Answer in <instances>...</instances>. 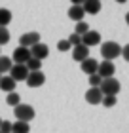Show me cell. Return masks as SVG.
<instances>
[{
  "instance_id": "cell-27",
  "label": "cell",
  "mask_w": 129,
  "mask_h": 133,
  "mask_svg": "<svg viewBox=\"0 0 129 133\" xmlns=\"http://www.w3.org/2000/svg\"><path fill=\"white\" fill-rule=\"evenodd\" d=\"M57 50L59 51H69V50H72V48L69 44V40H59L57 42Z\"/></svg>"
},
{
  "instance_id": "cell-34",
  "label": "cell",
  "mask_w": 129,
  "mask_h": 133,
  "mask_svg": "<svg viewBox=\"0 0 129 133\" xmlns=\"http://www.w3.org/2000/svg\"><path fill=\"white\" fill-rule=\"evenodd\" d=\"M0 78H2V76H0Z\"/></svg>"
},
{
  "instance_id": "cell-31",
  "label": "cell",
  "mask_w": 129,
  "mask_h": 133,
  "mask_svg": "<svg viewBox=\"0 0 129 133\" xmlns=\"http://www.w3.org/2000/svg\"><path fill=\"white\" fill-rule=\"evenodd\" d=\"M116 2H118V4H125L127 0H116Z\"/></svg>"
},
{
  "instance_id": "cell-17",
  "label": "cell",
  "mask_w": 129,
  "mask_h": 133,
  "mask_svg": "<svg viewBox=\"0 0 129 133\" xmlns=\"http://www.w3.org/2000/svg\"><path fill=\"white\" fill-rule=\"evenodd\" d=\"M10 21H11V11L8 8H0V27L8 29Z\"/></svg>"
},
{
  "instance_id": "cell-23",
  "label": "cell",
  "mask_w": 129,
  "mask_h": 133,
  "mask_svg": "<svg viewBox=\"0 0 129 133\" xmlns=\"http://www.w3.org/2000/svg\"><path fill=\"white\" fill-rule=\"evenodd\" d=\"M116 101H118V99H116L114 95H103V99H101V103H103V105L106 107V108L114 107V105H116Z\"/></svg>"
},
{
  "instance_id": "cell-11",
  "label": "cell",
  "mask_w": 129,
  "mask_h": 133,
  "mask_svg": "<svg viewBox=\"0 0 129 133\" xmlns=\"http://www.w3.org/2000/svg\"><path fill=\"white\" fill-rule=\"evenodd\" d=\"M82 72H85L87 76H91V74H95L97 72V66H99V61L97 59H93V57H87V59H84L82 61Z\"/></svg>"
},
{
  "instance_id": "cell-16",
  "label": "cell",
  "mask_w": 129,
  "mask_h": 133,
  "mask_svg": "<svg viewBox=\"0 0 129 133\" xmlns=\"http://www.w3.org/2000/svg\"><path fill=\"white\" fill-rule=\"evenodd\" d=\"M84 8L82 6H70V10H69V17L70 19H74L76 23L78 21H84Z\"/></svg>"
},
{
  "instance_id": "cell-32",
  "label": "cell",
  "mask_w": 129,
  "mask_h": 133,
  "mask_svg": "<svg viewBox=\"0 0 129 133\" xmlns=\"http://www.w3.org/2000/svg\"><path fill=\"white\" fill-rule=\"evenodd\" d=\"M0 124H2V118H0Z\"/></svg>"
},
{
  "instance_id": "cell-19",
  "label": "cell",
  "mask_w": 129,
  "mask_h": 133,
  "mask_svg": "<svg viewBox=\"0 0 129 133\" xmlns=\"http://www.w3.org/2000/svg\"><path fill=\"white\" fill-rule=\"evenodd\" d=\"M30 131V125L25 122H15L11 124V133H29Z\"/></svg>"
},
{
  "instance_id": "cell-4",
  "label": "cell",
  "mask_w": 129,
  "mask_h": 133,
  "mask_svg": "<svg viewBox=\"0 0 129 133\" xmlns=\"http://www.w3.org/2000/svg\"><path fill=\"white\" fill-rule=\"evenodd\" d=\"M8 76L17 84V82H21V80H27L29 70H27V66H25V65H13V66L10 69V74H8Z\"/></svg>"
},
{
  "instance_id": "cell-10",
  "label": "cell",
  "mask_w": 129,
  "mask_h": 133,
  "mask_svg": "<svg viewBox=\"0 0 129 133\" xmlns=\"http://www.w3.org/2000/svg\"><path fill=\"white\" fill-rule=\"evenodd\" d=\"M40 42V34L38 32H27V34H21L19 38V46L21 48H32L34 44Z\"/></svg>"
},
{
  "instance_id": "cell-18",
  "label": "cell",
  "mask_w": 129,
  "mask_h": 133,
  "mask_svg": "<svg viewBox=\"0 0 129 133\" xmlns=\"http://www.w3.org/2000/svg\"><path fill=\"white\" fill-rule=\"evenodd\" d=\"M11 66H13V63H11V59H10V57L0 55V76H4L6 72H10Z\"/></svg>"
},
{
  "instance_id": "cell-22",
  "label": "cell",
  "mask_w": 129,
  "mask_h": 133,
  "mask_svg": "<svg viewBox=\"0 0 129 133\" xmlns=\"http://www.w3.org/2000/svg\"><path fill=\"white\" fill-rule=\"evenodd\" d=\"M89 31V25L85 21H78L76 23V29H74V34H78V36H82V34H85Z\"/></svg>"
},
{
  "instance_id": "cell-33",
  "label": "cell",
  "mask_w": 129,
  "mask_h": 133,
  "mask_svg": "<svg viewBox=\"0 0 129 133\" xmlns=\"http://www.w3.org/2000/svg\"><path fill=\"white\" fill-rule=\"evenodd\" d=\"M99 2H101V0H99Z\"/></svg>"
},
{
  "instance_id": "cell-12",
  "label": "cell",
  "mask_w": 129,
  "mask_h": 133,
  "mask_svg": "<svg viewBox=\"0 0 129 133\" xmlns=\"http://www.w3.org/2000/svg\"><path fill=\"white\" fill-rule=\"evenodd\" d=\"M87 57H89V48H85L84 44L72 48V59H74V61L82 63L84 59H87Z\"/></svg>"
},
{
  "instance_id": "cell-1",
  "label": "cell",
  "mask_w": 129,
  "mask_h": 133,
  "mask_svg": "<svg viewBox=\"0 0 129 133\" xmlns=\"http://www.w3.org/2000/svg\"><path fill=\"white\" fill-rule=\"evenodd\" d=\"M120 53H121V46L118 44V42H104V44H101V55L104 61H110L112 63L116 57H120Z\"/></svg>"
},
{
  "instance_id": "cell-8",
  "label": "cell",
  "mask_w": 129,
  "mask_h": 133,
  "mask_svg": "<svg viewBox=\"0 0 129 133\" xmlns=\"http://www.w3.org/2000/svg\"><path fill=\"white\" fill-rule=\"evenodd\" d=\"M114 70H116V66H114V63H110V61H103V63H99V66H97V74H99L103 80L114 78Z\"/></svg>"
},
{
  "instance_id": "cell-21",
  "label": "cell",
  "mask_w": 129,
  "mask_h": 133,
  "mask_svg": "<svg viewBox=\"0 0 129 133\" xmlns=\"http://www.w3.org/2000/svg\"><path fill=\"white\" fill-rule=\"evenodd\" d=\"M25 66H27V70H29V72H36V70H40L42 61H38V59H34V57H30L29 61L25 63Z\"/></svg>"
},
{
  "instance_id": "cell-9",
  "label": "cell",
  "mask_w": 129,
  "mask_h": 133,
  "mask_svg": "<svg viewBox=\"0 0 129 133\" xmlns=\"http://www.w3.org/2000/svg\"><path fill=\"white\" fill-rule=\"evenodd\" d=\"M101 42V34L97 32V31H89L85 32V34H82V44L85 46V48H93V46H97Z\"/></svg>"
},
{
  "instance_id": "cell-2",
  "label": "cell",
  "mask_w": 129,
  "mask_h": 133,
  "mask_svg": "<svg viewBox=\"0 0 129 133\" xmlns=\"http://www.w3.org/2000/svg\"><path fill=\"white\" fill-rule=\"evenodd\" d=\"M13 112H15L17 122H25V124H29L30 120L34 118V108L30 107V105H23V103H19V105L13 108Z\"/></svg>"
},
{
  "instance_id": "cell-3",
  "label": "cell",
  "mask_w": 129,
  "mask_h": 133,
  "mask_svg": "<svg viewBox=\"0 0 129 133\" xmlns=\"http://www.w3.org/2000/svg\"><path fill=\"white\" fill-rule=\"evenodd\" d=\"M99 89H101V93H103V95H114V97H116V95L120 93L121 86H120V82L116 80V78H106V80H103V82H101Z\"/></svg>"
},
{
  "instance_id": "cell-6",
  "label": "cell",
  "mask_w": 129,
  "mask_h": 133,
  "mask_svg": "<svg viewBox=\"0 0 129 133\" xmlns=\"http://www.w3.org/2000/svg\"><path fill=\"white\" fill-rule=\"evenodd\" d=\"M27 86L29 88H40V86H44V82H46V74L42 70H36V72H29V76H27Z\"/></svg>"
},
{
  "instance_id": "cell-15",
  "label": "cell",
  "mask_w": 129,
  "mask_h": 133,
  "mask_svg": "<svg viewBox=\"0 0 129 133\" xmlns=\"http://www.w3.org/2000/svg\"><path fill=\"white\" fill-rule=\"evenodd\" d=\"M0 89H2V91H6V93L15 91V82L11 80V78H10L8 74H6V76L0 78Z\"/></svg>"
},
{
  "instance_id": "cell-30",
  "label": "cell",
  "mask_w": 129,
  "mask_h": 133,
  "mask_svg": "<svg viewBox=\"0 0 129 133\" xmlns=\"http://www.w3.org/2000/svg\"><path fill=\"white\" fill-rule=\"evenodd\" d=\"M70 2H72V6H82L85 0H70Z\"/></svg>"
},
{
  "instance_id": "cell-26",
  "label": "cell",
  "mask_w": 129,
  "mask_h": 133,
  "mask_svg": "<svg viewBox=\"0 0 129 133\" xmlns=\"http://www.w3.org/2000/svg\"><path fill=\"white\" fill-rule=\"evenodd\" d=\"M66 40H69L70 48H74V46H80V44H82V36H78V34H70V38H66Z\"/></svg>"
},
{
  "instance_id": "cell-14",
  "label": "cell",
  "mask_w": 129,
  "mask_h": 133,
  "mask_svg": "<svg viewBox=\"0 0 129 133\" xmlns=\"http://www.w3.org/2000/svg\"><path fill=\"white\" fill-rule=\"evenodd\" d=\"M84 8V14H89V15H95L101 11V2L99 0H85V2L82 4Z\"/></svg>"
},
{
  "instance_id": "cell-29",
  "label": "cell",
  "mask_w": 129,
  "mask_h": 133,
  "mask_svg": "<svg viewBox=\"0 0 129 133\" xmlns=\"http://www.w3.org/2000/svg\"><path fill=\"white\" fill-rule=\"evenodd\" d=\"M120 55H124L125 61H129V46H121V53Z\"/></svg>"
},
{
  "instance_id": "cell-20",
  "label": "cell",
  "mask_w": 129,
  "mask_h": 133,
  "mask_svg": "<svg viewBox=\"0 0 129 133\" xmlns=\"http://www.w3.org/2000/svg\"><path fill=\"white\" fill-rule=\"evenodd\" d=\"M6 103H8L10 107H13V108H15V107L21 103V95H19V93H15V91H11V93L6 95Z\"/></svg>"
},
{
  "instance_id": "cell-5",
  "label": "cell",
  "mask_w": 129,
  "mask_h": 133,
  "mask_svg": "<svg viewBox=\"0 0 129 133\" xmlns=\"http://www.w3.org/2000/svg\"><path fill=\"white\" fill-rule=\"evenodd\" d=\"M11 59V63L13 65H25L29 59H30V51H29V48H17V50L13 51V55L10 57Z\"/></svg>"
},
{
  "instance_id": "cell-7",
  "label": "cell",
  "mask_w": 129,
  "mask_h": 133,
  "mask_svg": "<svg viewBox=\"0 0 129 133\" xmlns=\"http://www.w3.org/2000/svg\"><path fill=\"white\" fill-rule=\"evenodd\" d=\"M29 51H30V57L38 59V61H42V59H46L47 55H50V48H47L46 44H42V42L34 44L32 48H29Z\"/></svg>"
},
{
  "instance_id": "cell-25",
  "label": "cell",
  "mask_w": 129,
  "mask_h": 133,
  "mask_svg": "<svg viewBox=\"0 0 129 133\" xmlns=\"http://www.w3.org/2000/svg\"><path fill=\"white\" fill-rule=\"evenodd\" d=\"M87 82H89V86H91V88H99V86H101V82H103V78L95 72V74H91V76H89V80H87Z\"/></svg>"
},
{
  "instance_id": "cell-28",
  "label": "cell",
  "mask_w": 129,
  "mask_h": 133,
  "mask_svg": "<svg viewBox=\"0 0 129 133\" xmlns=\"http://www.w3.org/2000/svg\"><path fill=\"white\" fill-rule=\"evenodd\" d=\"M0 133H11V122L2 120V124H0Z\"/></svg>"
},
{
  "instance_id": "cell-13",
  "label": "cell",
  "mask_w": 129,
  "mask_h": 133,
  "mask_svg": "<svg viewBox=\"0 0 129 133\" xmlns=\"http://www.w3.org/2000/svg\"><path fill=\"white\" fill-rule=\"evenodd\" d=\"M103 99V93L99 88H89L87 91H85V101L89 103V105H99Z\"/></svg>"
},
{
  "instance_id": "cell-24",
  "label": "cell",
  "mask_w": 129,
  "mask_h": 133,
  "mask_svg": "<svg viewBox=\"0 0 129 133\" xmlns=\"http://www.w3.org/2000/svg\"><path fill=\"white\" fill-rule=\"evenodd\" d=\"M8 42H10V31L4 29V27H0V46L8 44Z\"/></svg>"
}]
</instances>
